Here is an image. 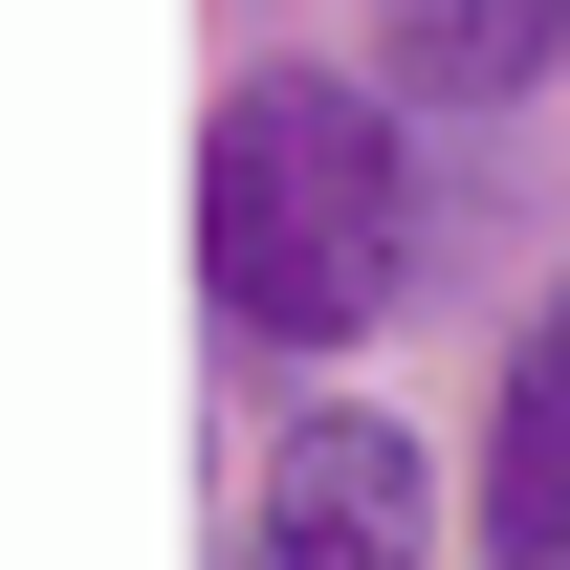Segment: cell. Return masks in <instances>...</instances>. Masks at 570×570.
<instances>
[{
	"label": "cell",
	"mask_w": 570,
	"mask_h": 570,
	"mask_svg": "<svg viewBox=\"0 0 570 570\" xmlns=\"http://www.w3.org/2000/svg\"><path fill=\"white\" fill-rule=\"evenodd\" d=\"M483 570H570V373L504 352V461H483Z\"/></svg>",
	"instance_id": "277c9868"
},
{
	"label": "cell",
	"mask_w": 570,
	"mask_h": 570,
	"mask_svg": "<svg viewBox=\"0 0 570 570\" xmlns=\"http://www.w3.org/2000/svg\"><path fill=\"white\" fill-rule=\"evenodd\" d=\"M198 264H219V330L242 352H352L395 264H417V154L395 110L330 67H242L198 132Z\"/></svg>",
	"instance_id": "6da1fadb"
},
{
	"label": "cell",
	"mask_w": 570,
	"mask_h": 570,
	"mask_svg": "<svg viewBox=\"0 0 570 570\" xmlns=\"http://www.w3.org/2000/svg\"><path fill=\"white\" fill-rule=\"evenodd\" d=\"M527 352H549V373H570V285H549V307H527Z\"/></svg>",
	"instance_id": "5b68a950"
},
{
	"label": "cell",
	"mask_w": 570,
	"mask_h": 570,
	"mask_svg": "<svg viewBox=\"0 0 570 570\" xmlns=\"http://www.w3.org/2000/svg\"><path fill=\"white\" fill-rule=\"evenodd\" d=\"M373 45H395L417 110H504V88L570 67V0H373Z\"/></svg>",
	"instance_id": "3957f363"
},
{
	"label": "cell",
	"mask_w": 570,
	"mask_h": 570,
	"mask_svg": "<svg viewBox=\"0 0 570 570\" xmlns=\"http://www.w3.org/2000/svg\"><path fill=\"white\" fill-rule=\"evenodd\" d=\"M417 439L352 417V395H307V417L264 439V527H242V570H417Z\"/></svg>",
	"instance_id": "7a4b0ae2"
}]
</instances>
